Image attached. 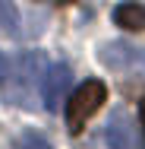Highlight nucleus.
Wrapping results in <instances>:
<instances>
[{
    "mask_svg": "<svg viewBox=\"0 0 145 149\" xmlns=\"http://www.w3.org/2000/svg\"><path fill=\"white\" fill-rule=\"evenodd\" d=\"M104 102H107V86L101 79H85L79 89L69 95V102H66V127H69V133H79L85 127V120Z\"/></svg>",
    "mask_w": 145,
    "mask_h": 149,
    "instance_id": "1",
    "label": "nucleus"
},
{
    "mask_svg": "<svg viewBox=\"0 0 145 149\" xmlns=\"http://www.w3.org/2000/svg\"><path fill=\"white\" fill-rule=\"evenodd\" d=\"M69 83H73L69 63H51V67L44 70V76H41V95H44V108H47V111H57L60 108V102H63V95L69 89Z\"/></svg>",
    "mask_w": 145,
    "mask_h": 149,
    "instance_id": "2",
    "label": "nucleus"
},
{
    "mask_svg": "<svg viewBox=\"0 0 145 149\" xmlns=\"http://www.w3.org/2000/svg\"><path fill=\"white\" fill-rule=\"evenodd\" d=\"M104 140L111 149H139V140H136V124L126 118L123 111L111 118L107 130H104Z\"/></svg>",
    "mask_w": 145,
    "mask_h": 149,
    "instance_id": "3",
    "label": "nucleus"
},
{
    "mask_svg": "<svg viewBox=\"0 0 145 149\" xmlns=\"http://www.w3.org/2000/svg\"><path fill=\"white\" fill-rule=\"evenodd\" d=\"M114 22L126 32H145V6L142 3H120L114 10Z\"/></svg>",
    "mask_w": 145,
    "mask_h": 149,
    "instance_id": "4",
    "label": "nucleus"
},
{
    "mask_svg": "<svg viewBox=\"0 0 145 149\" xmlns=\"http://www.w3.org/2000/svg\"><path fill=\"white\" fill-rule=\"evenodd\" d=\"M133 57H136V51L129 45H120V41L104 45V51H101V60L107 67H126V63H133Z\"/></svg>",
    "mask_w": 145,
    "mask_h": 149,
    "instance_id": "5",
    "label": "nucleus"
},
{
    "mask_svg": "<svg viewBox=\"0 0 145 149\" xmlns=\"http://www.w3.org/2000/svg\"><path fill=\"white\" fill-rule=\"evenodd\" d=\"M19 22H22L19 6L13 0H0V26L10 32V35H19Z\"/></svg>",
    "mask_w": 145,
    "mask_h": 149,
    "instance_id": "6",
    "label": "nucleus"
},
{
    "mask_svg": "<svg viewBox=\"0 0 145 149\" xmlns=\"http://www.w3.org/2000/svg\"><path fill=\"white\" fill-rule=\"evenodd\" d=\"M16 149H54L41 133H35V130H29V133H22L19 140H16Z\"/></svg>",
    "mask_w": 145,
    "mask_h": 149,
    "instance_id": "7",
    "label": "nucleus"
},
{
    "mask_svg": "<svg viewBox=\"0 0 145 149\" xmlns=\"http://www.w3.org/2000/svg\"><path fill=\"white\" fill-rule=\"evenodd\" d=\"M139 118H142V127H145V98H142V105H139Z\"/></svg>",
    "mask_w": 145,
    "mask_h": 149,
    "instance_id": "8",
    "label": "nucleus"
}]
</instances>
